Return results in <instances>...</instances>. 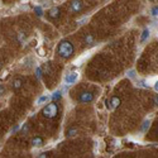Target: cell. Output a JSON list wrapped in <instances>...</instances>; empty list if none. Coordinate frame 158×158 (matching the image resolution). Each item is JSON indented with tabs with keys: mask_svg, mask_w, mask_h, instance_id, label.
<instances>
[{
	"mask_svg": "<svg viewBox=\"0 0 158 158\" xmlns=\"http://www.w3.org/2000/svg\"><path fill=\"white\" fill-rule=\"evenodd\" d=\"M87 19H89V18H87V17H85V18H82V19H80V20H77L76 23H77L78 25H82L85 22H87Z\"/></svg>",
	"mask_w": 158,
	"mask_h": 158,
	"instance_id": "obj_21",
	"label": "cell"
},
{
	"mask_svg": "<svg viewBox=\"0 0 158 158\" xmlns=\"http://www.w3.org/2000/svg\"><path fill=\"white\" fill-rule=\"evenodd\" d=\"M43 143H44L43 138L39 137V135H37V137H34V138L32 139V146H33V147H42Z\"/></svg>",
	"mask_w": 158,
	"mask_h": 158,
	"instance_id": "obj_8",
	"label": "cell"
},
{
	"mask_svg": "<svg viewBox=\"0 0 158 158\" xmlns=\"http://www.w3.org/2000/svg\"><path fill=\"white\" fill-rule=\"evenodd\" d=\"M153 102H154V105H157V106H158V95H156V96H154Z\"/></svg>",
	"mask_w": 158,
	"mask_h": 158,
	"instance_id": "obj_26",
	"label": "cell"
},
{
	"mask_svg": "<svg viewBox=\"0 0 158 158\" xmlns=\"http://www.w3.org/2000/svg\"><path fill=\"white\" fill-rule=\"evenodd\" d=\"M51 100V95H42L37 99V105H43V104H47L48 101Z\"/></svg>",
	"mask_w": 158,
	"mask_h": 158,
	"instance_id": "obj_10",
	"label": "cell"
},
{
	"mask_svg": "<svg viewBox=\"0 0 158 158\" xmlns=\"http://www.w3.org/2000/svg\"><path fill=\"white\" fill-rule=\"evenodd\" d=\"M84 5H82V2L81 0H72L71 2V10L73 13H80L82 10Z\"/></svg>",
	"mask_w": 158,
	"mask_h": 158,
	"instance_id": "obj_6",
	"label": "cell"
},
{
	"mask_svg": "<svg viewBox=\"0 0 158 158\" xmlns=\"http://www.w3.org/2000/svg\"><path fill=\"white\" fill-rule=\"evenodd\" d=\"M4 93H5V87H4V85L0 84V96L4 95Z\"/></svg>",
	"mask_w": 158,
	"mask_h": 158,
	"instance_id": "obj_23",
	"label": "cell"
},
{
	"mask_svg": "<svg viewBox=\"0 0 158 158\" xmlns=\"http://www.w3.org/2000/svg\"><path fill=\"white\" fill-rule=\"evenodd\" d=\"M62 94H63V91L62 90H56L53 91V93L51 94V100L52 101H58L62 99Z\"/></svg>",
	"mask_w": 158,
	"mask_h": 158,
	"instance_id": "obj_7",
	"label": "cell"
},
{
	"mask_svg": "<svg viewBox=\"0 0 158 158\" xmlns=\"http://www.w3.org/2000/svg\"><path fill=\"white\" fill-rule=\"evenodd\" d=\"M18 41H19V42H24V34H23V33H20V34L18 35Z\"/></svg>",
	"mask_w": 158,
	"mask_h": 158,
	"instance_id": "obj_25",
	"label": "cell"
},
{
	"mask_svg": "<svg viewBox=\"0 0 158 158\" xmlns=\"http://www.w3.org/2000/svg\"><path fill=\"white\" fill-rule=\"evenodd\" d=\"M57 53L60 57L62 58H70L73 55V46L70 41L64 39V41H61L57 48Z\"/></svg>",
	"mask_w": 158,
	"mask_h": 158,
	"instance_id": "obj_1",
	"label": "cell"
},
{
	"mask_svg": "<svg viewBox=\"0 0 158 158\" xmlns=\"http://www.w3.org/2000/svg\"><path fill=\"white\" fill-rule=\"evenodd\" d=\"M127 75H128L129 78H131V80H135V78H137V73H135L134 70H129V71L127 72Z\"/></svg>",
	"mask_w": 158,
	"mask_h": 158,
	"instance_id": "obj_17",
	"label": "cell"
},
{
	"mask_svg": "<svg viewBox=\"0 0 158 158\" xmlns=\"http://www.w3.org/2000/svg\"><path fill=\"white\" fill-rule=\"evenodd\" d=\"M151 15H153V17H157L158 15V5H156V6H153L151 9Z\"/></svg>",
	"mask_w": 158,
	"mask_h": 158,
	"instance_id": "obj_20",
	"label": "cell"
},
{
	"mask_svg": "<svg viewBox=\"0 0 158 158\" xmlns=\"http://www.w3.org/2000/svg\"><path fill=\"white\" fill-rule=\"evenodd\" d=\"M94 100V94L90 93V91H84L78 95V101L82 102V104H87V102H91Z\"/></svg>",
	"mask_w": 158,
	"mask_h": 158,
	"instance_id": "obj_3",
	"label": "cell"
},
{
	"mask_svg": "<svg viewBox=\"0 0 158 158\" xmlns=\"http://www.w3.org/2000/svg\"><path fill=\"white\" fill-rule=\"evenodd\" d=\"M76 134H77V129H75V128H70L66 131V135L67 137H75Z\"/></svg>",
	"mask_w": 158,
	"mask_h": 158,
	"instance_id": "obj_15",
	"label": "cell"
},
{
	"mask_svg": "<svg viewBox=\"0 0 158 158\" xmlns=\"http://www.w3.org/2000/svg\"><path fill=\"white\" fill-rule=\"evenodd\" d=\"M85 43H86L87 46H94V44H95V38H94V35H93V34H86V37H85Z\"/></svg>",
	"mask_w": 158,
	"mask_h": 158,
	"instance_id": "obj_11",
	"label": "cell"
},
{
	"mask_svg": "<svg viewBox=\"0 0 158 158\" xmlns=\"http://www.w3.org/2000/svg\"><path fill=\"white\" fill-rule=\"evenodd\" d=\"M149 35H151V31L149 29H144L142 32V35H140V42H146L147 39L149 38Z\"/></svg>",
	"mask_w": 158,
	"mask_h": 158,
	"instance_id": "obj_12",
	"label": "cell"
},
{
	"mask_svg": "<svg viewBox=\"0 0 158 158\" xmlns=\"http://www.w3.org/2000/svg\"><path fill=\"white\" fill-rule=\"evenodd\" d=\"M149 124H151V122H149V120H146V122H144V123L142 124L140 130H142V131H146V130H147V128L149 127Z\"/></svg>",
	"mask_w": 158,
	"mask_h": 158,
	"instance_id": "obj_19",
	"label": "cell"
},
{
	"mask_svg": "<svg viewBox=\"0 0 158 158\" xmlns=\"http://www.w3.org/2000/svg\"><path fill=\"white\" fill-rule=\"evenodd\" d=\"M105 104H106V106L109 109H115V108H118L120 105V99L118 98V96H113L110 100L105 101Z\"/></svg>",
	"mask_w": 158,
	"mask_h": 158,
	"instance_id": "obj_5",
	"label": "cell"
},
{
	"mask_svg": "<svg viewBox=\"0 0 158 158\" xmlns=\"http://www.w3.org/2000/svg\"><path fill=\"white\" fill-rule=\"evenodd\" d=\"M42 76H43V69L42 67H37L35 69V77L38 78V80H41Z\"/></svg>",
	"mask_w": 158,
	"mask_h": 158,
	"instance_id": "obj_16",
	"label": "cell"
},
{
	"mask_svg": "<svg viewBox=\"0 0 158 158\" xmlns=\"http://www.w3.org/2000/svg\"><path fill=\"white\" fill-rule=\"evenodd\" d=\"M41 2H43V3H44V2H47V0H41Z\"/></svg>",
	"mask_w": 158,
	"mask_h": 158,
	"instance_id": "obj_29",
	"label": "cell"
},
{
	"mask_svg": "<svg viewBox=\"0 0 158 158\" xmlns=\"http://www.w3.org/2000/svg\"><path fill=\"white\" fill-rule=\"evenodd\" d=\"M137 87H140V89H148L149 85L147 84L146 80H138V81H137Z\"/></svg>",
	"mask_w": 158,
	"mask_h": 158,
	"instance_id": "obj_13",
	"label": "cell"
},
{
	"mask_svg": "<svg viewBox=\"0 0 158 158\" xmlns=\"http://www.w3.org/2000/svg\"><path fill=\"white\" fill-rule=\"evenodd\" d=\"M47 156H48L47 153H41V154L38 156V157H39V158H43V157H47Z\"/></svg>",
	"mask_w": 158,
	"mask_h": 158,
	"instance_id": "obj_27",
	"label": "cell"
},
{
	"mask_svg": "<svg viewBox=\"0 0 158 158\" xmlns=\"http://www.w3.org/2000/svg\"><path fill=\"white\" fill-rule=\"evenodd\" d=\"M29 130V127H28V124H24L23 127H22V131H28Z\"/></svg>",
	"mask_w": 158,
	"mask_h": 158,
	"instance_id": "obj_24",
	"label": "cell"
},
{
	"mask_svg": "<svg viewBox=\"0 0 158 158\" xmlns=\"http://www.w3.org/2000/svg\"><path fill=\"white\" fill-rule=\"evenodd\" d=\"M22 85H23V82H22L20 78H17V80L13 81V89L14 90H19L22 87Z\"/></svg>",
	"mask_w": 158,
	"mask_h": 158,
	"instance_id": "obj_14",
	"label": "cell"
},
{
	"mask_svg": "<svg viewBox=\"0 0 158 158\" xmlns=\"http://www.w3.org/2000/svg\"><path fill=\"white\" fill-rule=\"evenodd\" d=\"M152 2H154V0H152Z\"/></svg>",
	"mask_w": 158,
	"mask_h": 158,
	"instance_id": "obj_30",
	"label": "cell"
},
{
	"mask_svg": "<svg viewBox=\"0 0 158 158\" xmlns=\"http://www.w3.org/2000/svg\"><path fill=\"white\" fill-rule=\"evenodd\" d=\"M78 80V72H69L64 76V82L67 85H73L76 81Z\"/></svg>",
	"mask_w": 158,
	"mask_h": 158,
	"instance_id": "obj_4",
	"label": "cell"
},
{
	"mask_svg": "<svg viewBox=\"0 0 158 158\" xmlns=\"http://www.w3.org/2000/svg\"><path fill=\"white\" fill-rule=\"evenodd\" d=\"M58 113V108L55 102H51V104H46V106L42 109V114L48 118V119H52V118H55Z\"/></svg>",
	"mask_w": 158,
	"mask_h": 158,
	"instance_id": "obj_2",
	"label": "cell"
},
{
	"mask_svg": "<svg viewBox=\"0 0 158 158\" xmlns=\"http://www.w3.org/2000/svg\"><path fill=\"white\" fill-rule=\"evenodd\" d=\"M34 11H35V14H37L38 17H42V15H43V9H42L41 6H35Z\"/></svg>",
	"mask_w": 158,
	"mask_h": 158,
	"instance_id": "obj_18",
	"label": "cell"
},
{
	"mask_svg": "<svg viewBox=\"0 0 158 158\" xmlns=\"http://www.w3.org/2000/svg\"><path fill=\"white\" fill-rule=\"evenodd\" d=\"M60 14H61L60 8H52V9H49V10H48V15H49L51 18H53V19L58 18V17H60Z\"/></svg>",
	"mask_w": 158,
	"mask_h": 158,
	"instance_id": "obj_9",
	"label": "cell"
},
{
	"mask_svg": "<svg viewBox=\"0 0 158 158\" xmlns=\"http://www.w3.org/2000/svg\"><path fill=\"white\" fill-rule=\"evenodd\" d=\"M22 129V125H15L14 128H13V130H11V133H15V131H19Z\"/></svg>",
	"mask_w": 158,
	"mask_h": 158,
	"instance_id": "obj_22",
	"label": "cell"
},
{
	"mask_svg": "<svg viewBox=\"0 0 158 158\" xmlns=\"http://www.w3.org/2000/svg\"><path fill=\"white\" fill-rule=\"evenodd\" d=\"M154 90H156V91H157V93H158V81H157V82L154 84Z\"/></svg>",
	"mask_w": 158,
	"mask_h": 158,
	"instance_id": "obj_28",
	"label": "cell"
}]
</instances>
